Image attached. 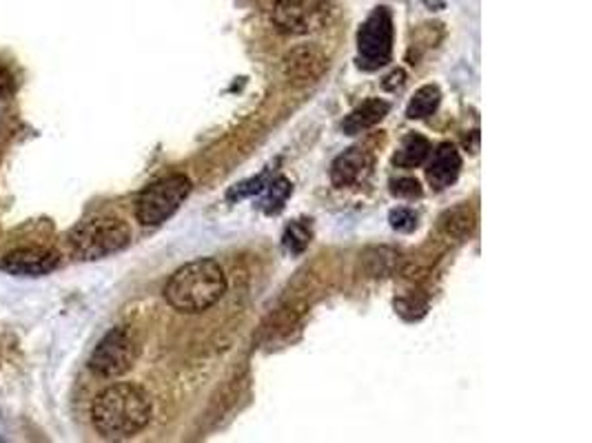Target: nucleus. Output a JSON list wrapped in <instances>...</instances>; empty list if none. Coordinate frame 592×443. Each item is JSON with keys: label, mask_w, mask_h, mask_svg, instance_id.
<instances>
[{"label": "nucleus", "mask_w": 592, "mask_h": 443, "mask_svg": "<svg viewBox=\"0 0 592 443\" xmlns=\"http://www.w3.org/2000/svg\"><path fill=\"white\" fill-rule=\"evenodd\" d=\"M152 399L134 383H116L103 390L92 408L96 430L105 439H132L152 421Z\"/></svg>", "instance_id": "nucleus-1"}, {"label": "nucleus", "mask_w": 592, "mask_h": 443, "mask_svg": "<svg viewBox=\"0 0 592 443\" xmlns=\"http://www.w3.org/2000/svg\"><path fill=\"white\" fill-rule=\"evenodd\" d=\"M225 268L209 257L180 266L165 286L167 304L185 315H198L216 306L227 293Z\"/></svg>", "instance_id": "nucleus-2"}, {"label": "nucleus", "mask_w": 592, "mask_h": 443, "mask_svg": "<svg viewBox=\"0 0 592 443\" xmlns=\"http://www.w3.org/2000/svg\"><path fill=\"white\" fill-rule=\"evenodd\" d=\"M132 240L129 226L118 218H94L79 224L70 244L81 260H103L123 251Z\"/></svg>", "instance_id": "nucleus-3"}, {"label": "nucleus", "mask_w": 592, "mask_h": 443, "mask_svg": "<svg viewBox=\"0 0 592 443\" xmlns=\"http://www.w3.org/2000/svg\"><path fill=\"white\" fill-rule=\"evenodd\" d=\"M189 193H191V180L183 173H174L149 184L136 202L138 222L145 226H158L167 222L189 198Z\"/></svg>", "instance_id": "nucleus-4"}, {"label": "nucleus", "mask_w": 592, "mask_h": 443, "mask_svg": "<svg viewBox=\"0 0 592 443\" xmlns=\"http://www.w3.org/2000/svg\"><path fill=\"white\" fill-rule=\"evenodd\" d=\"M360 67L375 72L391 61L393 54V17L386 8H377L357 32Z\"/></svg>", "instance_id": "nucleus-5"}, {"label": "nucleus", "mask_w": 592, "mask_h": 443, "mask_svg": "<svg viewBox=\"0 0 592 443\" xmlns=\"http://www.w3.org/2000/svg\"><path fill=\"white\" fill-rule=\"evenodd\" d=\"M329 0H278L273 21L284 34H311L329 23Z\"/></svg>", "instance_id": "nucleus-6"}, {"label": "nucleus", "mask_w": 592, "mask_h": 443, "mask_svg": "<svg viewBox=\"0 0 592 443\" xmlns=\"http://www.w3.org/2000/svg\"><path fill=\"white\" fill-rule=\"evenodd\" d=\"M138 348L129 330L112 328L96 346L90 366L101 377H121L125 375L136 361Z\"/></svg>", "instance_id": "nucleus-7"}, {"label": "nucleus", "mask_w": 592, "mask_h": 443, "mask_svg": "<svg viewBox=\"0 0 592 443\" xmlns=\"http://www.w3.org/2000/svg\"><path fill=\"white\" fill-rule=\"evenodd\" d=\"M59 266V255L54 251L41 249V246H28L12 251L10 255L0 262V268L10 275H23V277H39L48 275Z\"/></svg>", "instance_id": "nucleus-8"}, {"label": "nucleus", "mask_w": 592, "mask_h": 443, "mask_svg": "<svg viewBox=\"0 0 592 443\" xmlns=\"http://www.w3.org/2000/svg\"><path fill=\"white\" fill-rule=\"evenodd\" d=\"M329 67V59L311 45L295 48L287 59H284V74L289 83L293 85H309L315 83L324 76Z\"/></svg>", "instance_id": "nucleus-9"}, {"label": "nucleus", "mask_w": 592, "mask_h": 443, "mask_svg": "<svg viewBox=\"0 0 592 443\" xmlns=\"http://www.w3.org/2000/svg\"><path fill=\"white\" fill-rule=\"evenodd\" d=\"M459 171H461V156L457 147L450 143H442L428 162L426 178L435 191H444L457 180Z\"/></svg>", "instance_id": "nucleus-10"}, {"label": "nucleus", "mask_w": 592, "mask_h": 443, "mask_svg": "<svg viewBox=\"0 0 592 443\" xmlns=\"http://www.w3.org/2000/svg\"><path fill=\"white\" fill-rule=\"evenodd\" d=\"M371 169V158L364 149L353 147L349 151H344L331 167V180L335 187L344 189L351 187L355 182H360Z\"/></svg>", "instance_id": "nucleus-11"}, {"label": "nucleus", "mask_w": 592, "mask_h": 443, "mask_svg": "<svg viewBox=\"0 0 592 443\" xmlns=\"http://www.w3.org/2000/svg\"><path fill=\"white\" fill-rule=\"evenodd\" d=\"M388 103L380 101V98H368L364 101L360 107H355L342 123L344 134L349 136H357L371 127H375L377 123H382L388 116Z\"/></svg>", "instance_id": "nucleus-12"}, {"label": "nucleus", "mask_w": 592, "mask_h": 443, "mask_svg": "<svg viewBox=\"0 0 592 443\" xmlns=\"http://www.w3.org/2000/svg\"><path fill=\"white\" fill-rule=\"evenodd\" d=\"M430 154V143L419 136V134H411L402 140L397 154L393 156V165L402 167V169H413V167H419Z\"/></svg>", "instance_id": "nucleus-13"}, {"label": "nucleus", "mask_w": 592, "mask_h": 443, "mask_svg": "<svg viewBox=\"0 0 592 443\" xmlns=\"http://www.w3.org/2000/svg\"><path fill=\"white\" fill-rule=\"evenodd\" d=\"M439 226L448 238H457L464 240L466 235L472 233L475 229V213L470 207L461 204L455 209H448L442 218H439Z\"/></svg>", "instance_id": "nucleus-14"}, {"label": "nucleus", "mask_w": 592, "mask_h": 443, "mask_svg": "<svg viewBox=\"0 0 592 443\" xmlns=\"http://www.w3.org/2000/svg\"><path fill=\"white\" fill-rule=\"evenodd\" d=\"M442 103V92L435 85H424L422 89L415 92V96L411 98L408 107H406V118L411 120H424L428 116H433L437 112Z\"/></svg>", "instance_id": "nucleus-15"}, {"label": "nucleus", "mask_w": 592, "mask_h": 443, "mask_svg": "<svg viewBox=\"0 0 592 443\" xmlns=\"http://www.w3.org/2000/svg\"><path fill=\"white\" fill-rule=\"evenodd\" d=\"M309 242H311V233H309V229L304 226V224H291L289 229H287V235H284V244H287V249L291 251V253H302L307 246H309Z\"/></svg>", "instance_id": "nucleus-16"}, {"label": "nucleus", "mask_w": 592, "mask_h": 443, "mask_svg": "<svg viewBox=\"0 0 592 443\" xmlns=\"http://www.w3.org/2000/svg\"><path fill=\"white\" fill-rule=\"evenodd\" d=\"M289 193H291V182L287 178H278L271 184V191H269V200H267L269 211H278L284 204V200H287Z\"/></svg>", "instance_id": "nucleus-17"}, {"label": "nucleus", "mask_w": 592, "mask_h": 443, "mask_svg": "<svg viewBox=\"0 0 592 443\" xmlns=\"http://www.w3.org/2000/svg\"><path fill=\"white\" fill-rule=\"evenodd\" d=\"M391 226L402 233H411L417 229V215L411 209H395L391 213Z\"/></svg>", "instance_id": "nucleus-18"}, {"label": "nucleus", "mask_w": 592, "mask_h": 443, "mask_svg": "<svg viewBox=\"0 0 592 443\" xmlns=\"http://www.w3.org/2000/svg\"><path fill=\"white\" fill-rule=\"evenodd\" d=\"M391 193L397 198H415L422 193V189L415 178H397L391 182Z\"/></svg>", "instance_id": "nucleus-19"}, {"label": "nucleus", "mask_w": 592, "mask_h": 443, "mask_svg": "<svg viewBox=\"0 0 592 443\" xmlns=\"http://www.w3.org/2000/svg\"><path fill=\"white\" fill-rule=\"evenodd\" d=\"M12 87H14V81H12L10 72H8L6 67H0V96L10 94V92H12Z\"/></svg>", "instance_id": "nucleus-20"}]
</instances>
